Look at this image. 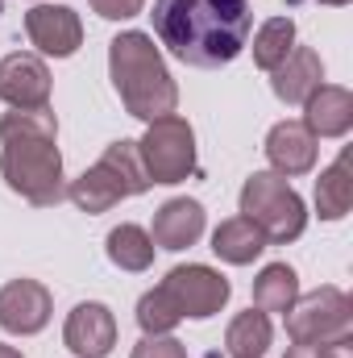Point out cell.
Returning <instances> with one entry per match:
<instances>
[{"instance_id":"277c9868","label":"cell","mask_w":353,"mask_h":358,"mask_svg":"<svg viewBox=\"0 0 353 358\" xmlns=\"http://www.w3.org/2000/svg\"><path fill=\"white\" fill-rule=\"evenodd\" d=\"M150 187H154V183L146 176V163H142L137 142L121 138V142H112V146L91 163L84 176L67 183V196H71V204H75L80 213H108L112 204H121V200H129V196H142V192H150Z\"/></svg>"},{"instance_id":"2e32d148","label":"cell","mask_w":353,"mask_h":358,"mask_svg":"<svg viewBox=\"0 0 353 358\" xmlns=\"http://www.w3.org/2000/svg\"><path fill=\"white\" fill-rule=\"evenodd\" d=\"M204 234V204L200 200H187V196H175L167 200L158 213H154V246L158 250H187L195 246Z\"/></svg>"},{"instance_id":"f1b7e54d","label":"cell","mask_w":353,"mask_h":358,"mask_svg":"<svg viewBox=\"0 0 353 358\" xmlns=\"http://www.w3.org/2000/svg\"><path fill=\"white\" fill-rule=\"evenodd\" d=\"M0 13H4V0H0Z\"/></svg>"},{"instance_id":"484cf974","label":"cell","mask_w":353,"mask_h":358,"mask_svg":"<svg viewBox=\"0 0 353 358\" xmlns=\"http://www.w3.org/2000/svg\"><path fill=\"white\" fill-rule=\"evenodd\" d=\"M88 4L104 17V21H129V17H137V13H142V4H146V0H88Z\"/></svg>"},{"instance_id":"4316f807","label":"cell","mask_w":353,"mask_h":358,"mask_svg":"<svg viewBox=\"0 0 353 358\" xmlns=\"http://www.w3.org/2000/svg\"><path fill=\"white\" fill-rule=\"evenodd\" d=\"M0 358H21V350H13V346H0Z\"/></svg>"},{"instance_id":"5bb4252c","label":"cell","mask_w":353,"mask_h":358,"mask_svg":"<svg viewBox=\"0 0 353 358\" xmlns=\"http://www.w3.org/2000/svg\"><path fill=\"white\" fill-rule=\"evenodd\" d=\"M324 84V63L312 46H295L274 71H270V88L283 104H303L312 92Z\"/></svg>"},{"instance_id":"7402d4cb","label":"cell","mask_w":353,"mask_h":358,"mask_svg":"<svg viewBox=\"0 0 353 358\" xmlns=\"http://www.w3.org/2000/svg\"><path fill=\"white\" fill-rule=\"evenodd\" d=\"M295 50V21L291 17H270L254 34V63L262 71H274L287 55Z\"/></svg>"},{"instance_id":"9c48e42d","label":"cell","mask_w":353,"mask_h":358,"mask_svg":"<svg viewBox=\"0 0 353 358\" xmlns=\"http://www.w3.org/2000/svg\"><path fill=\"white\" fill-rule=\"evenodd\" d=\"M25 34L42 55H54V59H71L84 46V21L67 4H33L25 13Z\"/></svg>"},{"instance_id":"d6986e66","label":"cell","mask_w":353,"mask_h":358,"mask_svg":"<svg viewBox=\"0 0 353 358\" xmlns=\"http://www.w3.org/2000/svg\"><path fill=\"white\" fill-rule=\"evenodd\" d=\"M104 250H108V263L121 271H146L154 263V238L142 229V225H117L108 238H104Z\"/></svg>"},{"instance_id":"9a60e30c","label":"cell","mask_w":353,"mask_h":358,"mask_svg":"<svg viewBox=\"0 0 353 358\" xmlns=\"http://www.w3.org/2000/svg\"><path fill=\"white\" fill-rule=\"evenodd\" d=\"M303 125L312 138H345L353 129V96L350 88L320 84L303 100Z\"/></svg>"},{"instance_id":"83f0119b","label":"cell","mask_w":353,"mask_h":358,"mask_svg":"<svg viewBox=\"0 0 353 358\" xmlns=\"http://www.w3.org/2000/svg\"><path fill=\"white\" fill-rule=\"evenodd\" d=\"M320 4H350V0H320Z\"/></svg>"},{"instance_id":"8992f818","label":"cell","mask_w":353,"mask_h":358,"mask_svg":"<svg viewBox=\"0 0 353 358\" xmlns=\"http://www.w3.org/2000/svg\"><path fill=\"white\" fill-rule=\"evenodd\" d=\"M283 317H287V338L308 346L345 342L353 329V304L341 287H316L308 296H295V304Z\"/></svg>"},{"instance_id":"5b68a950","label":"cell","mask_w":353,"mask_h":358,"mask_svg":"<svg viewBox=\"0 0 353 358\" xmlns=\"http://www.w3.org/2000/svg\"><path fill=\"white\" fill-rule=\"evenodd\" d=\"M241 217L262 229L266 242L287 246L308 229V208L303 196L274 171H254L241 187Z\"/></svg>"},{"instance_id":"603a6c76","label":"cell","mask_w":353,"mask_h":358,"mask_svg":"<svg viewBox=\"0 0 353 358\" xmlns=\"http://www.w3.org/2000/svg\"><path fill=\"white\" fill-rule=\"evenodd\" d=\"M179 321V308H175V300L163 292V283L154 287V292H146L142 300H137V325L146 329V334H171Z\"/></svg>"},{"instance_id":"44dd1931","label":"cell","mask_w":353,"mask_h":358,"mask_svg":"<svg viewBox=\"0 0 353 358\" xmlns=\"http://www.w3.org/2000/svg\"><path fill=\"white\" fill-rule=\"evenodd\" d=\"M299 296V279L287 263H270L254 279V308L258 313H287Z\"/></svg>"},{"instance_id":"cb8c5ba5","label":"cell","mask_w":353,"mask_h":358,"mask_svg":"<svg viewBox=\"0 0 353 358\" xmlns=\"http://www.w3.org/2000/svg\"><path fill=\"white\" fill-rule=\"evenodd\" d=\"M133 358H187V346L175 342L171 334H146L133 346Z\"/></svg>"},{"instance_id":"30bf717a","label":"cell","mask_w":353,"mask_h":358,"mask_svg":"<svg viewBox=\"0 0 353 358\" xmlns=\"http://www.w3.org/2000/svg\"><path fill=\"white\" fill-rule=\"evenodd\" d=\"M50 308H54V300L38 279H8L0 287V329H8L17 338L42 334L50 321Z\"/></svg>"},{"instance_id":"3957f363","label":"cell","mask_w":353,"mask_h":358,"mask_svg":"<svg viewBox=\"0 0 353 358\" xmlns=\"http://www.w3.org/2000/svg\"><path fill=\"white\" fill-rule=\"evenodd\" d=\"M108 76L125 113L146 125L158 117H171L179 108V88L163 63V50L142 29H125L108 42Z\"/></svg>"},{"instance_id":"ba28073f","label":"cell","mask_w":353,"mask_h":358,"mask_svg":"<svg viewBox=\"0 0 353 358\" xmlns=\"http://www.w3.org/2000/svg\"><path fill=\"white\" fill-rule=\"evenodd\" d=\"M163 292L175 300L179 317H191V321H208V317H216V313L229 304V296H233L229 279H225L220 271L204 267V263L175 267L167 279H163Z\"/></svg>"},{"instance_id":"52a82bcc","label":"cell","mask_w":353,"mask_h":358,"mask_svg":"<svg viewBox=\"0 0 353 358\" xmlns=\"http://www.w3.org/2000/svg\"><path fill=\"white\" fill-rule=\"evenodd\" d=\"M137 150H142L150 183H183L195 171V129L175 113L150 121Z\"/></svg>"},{"instance_id":"e0dca14e","label":"cell","mask_w":353,"mask_h":358,"mask_svg":"<svg viewBox=\"0 0 353 358\" xmlns=\"http://www.w3.org/2000/svg\"><path fill=\"white\" fill-rule=\"evenodd\" d=\"M212 250H216V259H225V263H233V267H246V263H254V259L266 250V238H262V229H258L254 221L229 217V221L216 225Z\"/></svg>"},{"instance_id":"8fae6325","label":"cell","mask_w":353,"mask_h":358,"mask_svg":"<svg viewBox=\"0 0 353 358\" xmlns=\"http://www.w3.org/2000/svg\"><path fill=\"white\" fill-rule=\"evenodd\" d=\"M0 100L13 108H50V67L25 50L0 59Z\"/></svg>"},{"instance_id":"ac0fdd59","label":"cell","mask_w":353,"mask_h":358,"mask_svg":"<svg viewBox=\"0 0 353 358\" xmlns=\"http://www.w3.org/2000/svg\"><path fill=\"white\" fill-rule=\"evenodd\" d=\"M270 338H274L270 317L258 313V308H250V313H237V317L229 321V329H225V350L233 358H262L266 350H270Z\"/></svg>"},{"instance_id":"d4e9b609","label":"cell","mask_w":353,"mask_h":358,"mask_svg":"<svg viewBox=\"0 0 353 358\" xmlns=\"http://www.w3.org/2000/svg\"><path fill=\"white\" fill-rule=\"evenodd\" d=\"M283 358H350V338L345 342H324V346H308V342H295Z\"/></svg>"},{"instance_id":"7a4b0ae2","label":"cell","mask_w":353,"mask_h":358,"mask_svg":"<svg viewBox=\"0 0 353 358\" xmlns=\"http://www.w3.org/2000/svg\"><path fill=\"white\" fill-rule=\"evenodd\" d=\"M0 176L38 208H50L67 196L59 121L50 108H13L0 117Z\"/></svg>"},{"instance_id":"6da1fadb","label":"cell","mask_w":353,"mask_h":358,"mask_svg":"<svg viewBox=\"0 0 353 358\" xmlns=\"http://www.w3.org/2000/svg\"><path fill=\"white\" fill-rule=\"evenodd\" d=\"M154 34L187 67H225L250 42L246 0H154Z\"/></svg>"},{"instance_id":"ffe728a7","label":"cell","mask_w":353,"mask_h":358,"mask_svg":"<svg viewBox=\"0 0 353 358\" xmlns=\"http://www.w3.org/2000/svg\"><path fill=\"white\" fill-rule=\"evenodd\" d=\"M350 200H353V179H350V150L337 155V163L316 179V208L324 221H341L350 213Z\"/></svg>"},{"instance_id":"7c38bea8","label":"cell","mask_w":353,"mask_h":358,"mask_svg":"<svg viewBox=\"0 0 353 358\" xmlns=\"http://www.w3.org/2000/svg\"><path fill=\"white\" fill-rule=\"evenodd\" d=\"M63 342L75 358H108L117 346V317L100 300L75 304L67 325H63Z\"/></svg>"},{"instance_id":"4fadbf2b","label":"cell","mask_w":353,"mask_h":358,"mask_svg":"<svg viewBox=\"0 0 353 358\" xmlns=\"http://www.w3.org/2000/svg\"><path fill=\"white\" fill-rule=\"evenodd\" d=\"M266 159H270L274 176L283 179L308 176L316 167V138L308 134L303 121H278L266 134Z\"/></svg>"}]
</instances>
